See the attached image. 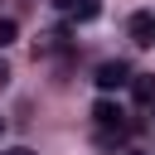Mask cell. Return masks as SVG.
I'll return each mask as SVG.
<instances>
[{
	"label": "cell",
	"instance_id": "obj_12",
	"mask_svg": "<svg viewBox=\"0 0 155 155\" xmlns=\"http://www.w3.org/2000/svg\"><path fill=\"white\" fill-rule=\"evenodd\" d=\"M0 136H5V121H0Z\"/></svg>",
	"mask_w": 155,
	"mask_h": 155
},
{
	"label": "cell",
	"instance_id": "obj_3",
	"mask_svg": "<svg viewBox=\"0 0 155 155\" xmlns=\"http://www.w3.org/2000/svg\"><path fill=\"white\" fill-rule=\"evenodd\" d=\"M92 116H97V126H126V121H121L126 111H121L111 97H97V102H92Z\"/></svg>",
	"mask_w": 155,
	"mask_h": 155
},
{
	"label": "cell",
	"instance_id": "obj_10",
	"mask_svg": "<svg viewBox=\"0 0 155 155\" xmlns=\"http://www.w3.org/2000/svg\"><path fill=\"white\" fill-rule=\"evenodd\" d=\"M150 121H155V102H150Z\"/></svg>",
	"mask_w": 155,
	"mask_h": 155
},
{
	"label": "cell",
	"instance_id": "obj_9",
	"mask_svg": "<svg viewBox=\"0 0 155 155\" xmlns=\"http://www.w3.org/2000/svg\"><path fill=\"white\" fill-rule=\"evenodd\" d=\"M53 5H58V10H73V5H78V0H53Z\"/></svg>",
	"mask_w": 155,
	"mask_h": 155
},
{
	"label": "cell",
	"instance_id": "obj_6",
	"mask_svg": "<svg viewBox=\"0 0 155 155\" xmlns=\"http://www.w3.org/2000/svg\"><path fill=\"white\" fill-rule=\"evenodd\" d=\"M15 39H19V24L15 19H0V48H10Z\"/></svg>",
	"mask_w": 155,
	"mask_h": 155
},
{
	"label": "cell",
	"instance_id": "obj_4",
	"mask_svg": "<svg viewBox=\"0 0 155 155\" xmlns=\"http://www.w3.org/2000/svg\"><path fill=\"white\" fill-rule=\"evenodd\" d=\"M131 92H136V102L150 107V102H155V73H136V78H131Z\"/></svg>",
	"mask_w": 155,
	"mask_h": 155
},
{
	"label": "cell",
	"instance_id": "obj_1",
	"mask_svg": "<svg viewBox=\"0 0 155 155\" xmlns=\"http://www.w3.org/2000/svg\"><path fill=\"white\" fill-rule=\"evenodd\" d=\"M131 78H136V73H131L121 58H107V63L97 68V87H102V92H111V87H126Z\"/></svg>",
	"mask_w": 155,
	"mask_h": 155
},
{
	"label": "cell",
	"instance_id": "obj_7",
	"mask_svg": "<svg viewBox=\"0 0 155 155\" xmlns=\"http://www.w3.org/2000/svg\"><path fill=\"white\" fill-rule=\"evenodd\" d=\"M5 155H34V150H29V145H10Z\"/></svg>",
	"mask_w": 155,
	"mask_h": 155
},
{
	"label": "cell",
	"instance_id": "obj_5",
	"mask_svg": "<svg viewBox=\"0 0 155 155\" xmlns=\"http://www.w3.org/2000/svg\"><path fill=\"white\" fill-rule=\"evenodd\" d=\"M97 15H102V0H78V5H73V19H78V24H92Z\"/></svg>",
	"mask_w": 155,
	"mask_h": 155
},
{
	"label": "cell",
	"instance_id": "obj_2",
	"mask_svg": "<svg viewBox=\"0 0 155 155\" xmlns=\"http://www.w3.org/2000/svg\"><path fill=\"white\" fill-rule=\"evenodd\" d=\"M131 44H140V48L155 44V15H150V10H136V15H131Z\"/></svg>",
	"mask_w": 155,
	"mask_h": 155
},
{
	"label": "cell",
	"instance_id": "obj_11",
	"mask_svg": "<svg viewBox=\"0 0 155 155\" xmlns=\"http://www.w3.org/2000/svg\"><path fill=\"white\" fill-rule=\"evenodd\" d=\"M131 155H150V150H131Z\"/></svg>",
	"mask_w": 155,
	"mask_h": 155
},
{
	"label": "cell",
	"instance_id": "obj_8",
	"mask_svg": "<svg viewBox=\"0 0 155 155\" xmlns=\"http://www.w3.org/2000/svg\"><path fill=\"white\" fill-rule=\"evenodd\" d=\"M5 82H10V68H5V58H0V87H5Z\"/></svg>",
	"mask_w": 155,
	"mask_h": 155
}]
</instances>
